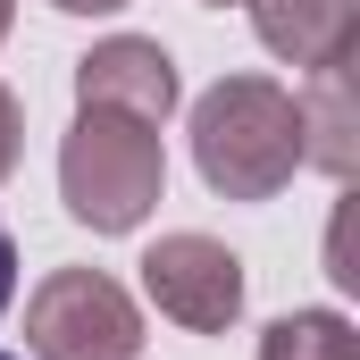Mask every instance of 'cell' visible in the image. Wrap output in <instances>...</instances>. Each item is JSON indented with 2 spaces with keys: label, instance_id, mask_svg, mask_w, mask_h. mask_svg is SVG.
<instances>
[{
  "label": "cell",
  "instance_id": "obj_1",
  "mask_svg": "<svg viewBox=\"0 0 360 360\" xmlns=\"http://www.w3.org/2000/svg\"><path fill=\"white\" fill-rule=\"evenodd\" d=\"M193 168L226 201H269L302 168V117L293 92L269 76H226L193 101Z\"/></svg>",
  "mask_w": 360,
  "mask_h": 360
},
{
  "label": "cell",
  "instance_id": "obj_2",
  "mask_svg": "<svg viewBox=\"0 0 360 360\" xmlns=\"http://www.w3.org/2000/svg\"><path fill=\"white\" fill-rule=\"evenodd\" d=\"M59 193H68V218L92 235H134L160 193H168V151L143 117H117V109H84L59 143Z\"/></svg>",
  "mask_w": 360,
  "mask_h": 360
},
{
  "label": "cell",
  "instance_id": "obj_3",
  "mask_svg": "<svg viewBox=\"0 0 360 360\" xmlns=\"http://www.w3.org/2000/svg\"><path fill=\"white\" fill-rule=\"evenodd\" d=\"M25 344H34V360H134L143 352V310L117 276L59 269L25 302Z\"/></svg>",
  "mask_w": 360,
  "mask_h": 360
},
{
  "label": "cell",
  "instance_id": "obj_4",
  "mask_svg": "<svg viewBox=\"0 0 360 360\" xmlns=\"http://www.w3.org/2000/svg\"><path fill=\"white\" fill-rule=\"evenodd\" d=\"M143 293L160 302V319H176L193 335H226L243 310V260L218 235H160L143 252Z\"/></svg>",
  "mask_w": 360,
  "mask_h": 360
},
{
  "label": "cell",
  "instance_id": "obj_5",
  "mask_svg": "<svg viewBox=\"0 0 360 360\" xmlns=\"http://www.w3.org/2000/svg\"><path fill=\"white\" fill-rule=\"evenodd\" d=\"M76 101L160 126L176 109V59L160 42H143V34H109V42H92L84 59H76Z\"/></svg>",
  "mask_w": 360,
  "mask_h": 360
},
{
  "label": "cell",
  "instance_id": "obj_6",
  "mask_svg": "<svg viewBox=\"0 0 360 360\" xmlns=\"http://www.w3.org/2000/svg\"><path fill=\"white\" fill-rule=\"evenodd\" d=\"M252 25L285 68H344L360 42V0H252Z\"/></svg>",
  "mask_w": 360,
  "mask_h": 360
},
{
  "label": "cell",
  "instance_id": "obj_7",
  "mask_svg": "<svg viewBox=\"0 0 360 360\" xmlns=\"http://www.w3.org/2000/svg\"><path fill=\"white\" fill-rule=\"evenodd\" d=\"M293 117H302V160L310 168H327L335 184L360 176V101H352V59L344 68H319L310 92L293 101Z\"/></svg>",
  "mask_w": 360,
  "mask_h": 360
},
{
  "label": "cell",
  "instance_id": "obj_8",
  "mask_svg": "<svg viewBox=\"0 0 360 360\" xmlns=\"http://www.w3.org/2000/svg\"><path fill=\"white\" fill-rule=\"evenodd\" d=\"M260 360H360V335L335 310H285L260 335Z\"/></svg>",
  "mask_w": 360,
  "mask_h": 360
},
{
  "label": "cell",
  "instance_id": "obj_9",
  "mask_svg": "<svg viewBox=\"0 0 360 360\" xmlns=\"http://www.w3.org/2000/svg\"><path fill=\"white\" fill-rule=\"evenodd\" d=\"M17 151H25V117H17V92L0 84V184L17 176Z\"/></svg>",
  "mask_w": 360,
  "mask_h": 360
},
{
  "label": "cell",
  "instance_id": "obj_10",
  "mask_svg": "<svg viewBox=\"0 0 360 360\" xmlns=\"http://www.w3.org/2000/svg\"><path fill=\"white\" fill-rule=\"evenodd\" d=\"M8 293H17V243H8V226H0V310H8Z\"/></svg>",
  "mask_w": 360,
  "mask_h": 360
},
{
  "label": "cell",
  "instance_id": "obj_11",
  "mask_svg": "<svg viewBox=\"0 0 360 360\" xmlns=\"http://www.w3.org/2000/svg\"><path fill=\"white\" fill-rule=\"evenodd\" d=\"M51 8H68V17H109V8H126V0H51Z\"/></svg>",
  "mask_w": 360,
  "mask_h": 360
},
{
  "label": "cell",
  "instance_id": "obj_12",
  "mask_svg": "<svg viewBox=\"0 0 360 360\" xmlns=\"http://www.w3.org/2000/svg\"><path fill=\"white\" fill-rule=\"evenodd\" d=\"M8 25H17V0H0V42H8Z\"/></svg>",
  "mask_w": 360,
  "mask_h": 360
},
{
  "label": "cell",
  "instance_id": "obj_13",
  "mask_svg": "<svg viewBox=\"0 0 360 360\" xmlns=\"http://www.w3.org/2000/svg\"><path fill=\"white\" fill-rule=\"evenodd\" d=\"M210 8H226V0H210Z\"/></svg>",
  "mask_w": 360,
  "mask_h": 360
},
{
  "label": "cell",
  "instance_id": "obj_14",
  "mask_svg": "<svg viewBox=\"0 0 360 360\" xmlns=\"http://www.w3.org/2000/svg\"><path fill=\"white\" fill-rule=\"evenodd\" d=\"M0 360H8V352H0Z\"/></svg>",
  "mask_w": 360,
  "mask_h": 360
}]
</instances>
